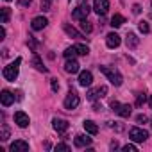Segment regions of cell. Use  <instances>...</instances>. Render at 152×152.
Returning a JSON list of instances; mask_svg holds the SVG:
<instances>
[{"label":"cell","mask_w":152,"mask_h":152,"mask_svg":"<svg viewBox=\"0 0 152 152\" xmlns=\"http://www.w3.org/2000/svg\"><path fill=\"white\" fill-rule=\"evenodd\" d=\"M100 68V72L107 77V81L111 83V84H115V86H120L122 84V73L116 70V68H111V66H99Z\"/></svg>","instance_id":"6da1fadb"},{"label":"cell","mask_w":152,"mask_h":152,"mask_svg":"<svg viewBox=\"0 0 152 152\" xmlns=\"http://www.w3.org/2000/svg\"><path fill=\"white\" fill-rule=\"evenodd\" d=\"M20 64H22V57H16L11 64H7L2 70V75H4L6 81H15L18 77V68H20Z\"/></svg>","instance_id":"7a4b0ae2"},{"label":"cell","mask_w":152,"mask_h":152,"mask_svg":"<svg viewBox=\"0 0 152 152\" xmlns=\"http://www.w3.org/2000/svg\"><path fill=\"white\" fill-rule=\"evenodd\" d=\"M111 109L122 118H129L131 113H132V107L129 104H120V102H111Z\"/></svg>","instance_id":"3957f363"},{"label":"cell","mask_w":152,"mask_h":152,"mask_svg":"<svg viewBox=\"0 0 152 152\" xmlns=\"http://www.w3.org/2000/svg\"><path fill=\"white\" fill-rule=\"evenodd\" d=\"M79 102H81V99H79V95H77V91H73V90H70L63 104H64V109H68V111H72V109H75V107H77V106H79Z\"/></svg>","instance_id":"277c9868"},{"label":"cell","mask_w":152,"mask_h":152,"mask_svg":"<svg viewBox=\"0 0 152 152\" xmlns=\"http://www.w3.org/2000/svg\"><path fill=\"white\" fill-rule=\"evenodd\" d=\"M129 138H131L132 141H136V143H141V141H145V140L148 138V132H147L145 129L132 127V129L129 131Z\"/></svg>","instance_id":"5b68a950"},{"label":"cell","mask_w":152,"mask_h":152,"mask_svg":"<svg viewBox=\"0 0 152 152\" xmlns=\"http://www.w3.org/2000/svg\"><path fill=\"white\" fill-rule=\"evenodd\" d=\"M88 15H90V6L88 4H81V6H77L73 9V13H72V16L75 18V20H86L88 18Z\"/></svg>","instance_id":"8992f818"},{"label":"cell","mask_w":152,"mask_h":152,"mask_svg":"<svg viewBox=\"0 0 152 152\" xmlns=\"http://www.w3.org/2000/svg\"><path fill=\"white\" fill-rule=\"evenodd\" d=\"M109 9V0H95L93 2V11L99 15V16H104Z\"/></svg>","instance_id":"52a82bcc"},{"label":"cell","mask_w":152,"mask_h":152,"mask_svg":"<svg viewBox=\"0 0 152 152\" xmlns=\"http://www.w3.org/2000/svg\"><path fill=\"white\" fill-rule=\"evenodd\" d=\"M15 124L23 129V127H27V125L31 124V120H29V116H27L23 111H16V113H15Z\"/></svg>","instance_id":"ba28073f"},{"label":"cell","mask_w":152,"mask_h":152,"mask_svg":"<svg viewBox=\"0 0 152 152\" xmlns=\"http://www.w3.org/2000/svg\"><path fill=\"white\" fill-rule=\"evenodd\" d=\"M120 43H122V39H120V36H118L116 32H109V34L106 36V45H107L109 48H116Z\"/></svg>","instance_id":"9c48e42d"},{"label":"cell","mask_w":152,"mask_h":152,"mask_svg":"<svg viewBox=\"0 0 152 152\" xmlns=\"http://www.w3.org/2000/svg\"><path fill=\"white\" fill-rule=\"evenodd\" d=\"M52 125H54V129H56L59 134H64V132L68 131V122L63 120V118H54V120H52Z\"/></svg>","instance_id":"30bf717a"},{"label":"cell","mask_w":152,"mask_h":152,"mask_svg":"<svg viewBox=\"0 0 152 152\" xmlns=\"http://www.w3.org/2000/svg\"><path fill=\"white\" fill-rule=\"evenodd\" d=\"M93 83V75H91V72H88V70H84V72H81L79 73V84L81 86H90Z\"/></svg>","instance_id":"8fae6325"},{"label":"cell","mask_w":152,"mask_h":152,"mask_svg":"<svg viewBox=\"0 0 152 152\" xmlns=\"http://www.w3.org/2000/svg\"><path fill=\"white\" fill-rule=\"evenodd\" d=\"M106 93H107V88H106V86H100V88L90 90V91H88V99H90V100H97V99L104 97Z\"/></svg>","instance_id":"7c38bea8"},{"label":"cell","mask_w":152,"mask_h":152,"mask_svg":"<svg viewBox=\"0 0 152 152\" xmlns=\"http://www.w3.org/2000/svg\"><path fill=\"white\" fill-rule=\"evenodd\" d=\"M47 23H48V20H47L45 16H36V18L32 20L31 27H32V31H41V29L47 27Z\"/></svg>","instance_id":"4fadbf2b"},{"label":"cell","mask_w":152,"mask_h":152,"mask_svg":"<svg viewBox=\"0 0 152 152\" xmlns=\"http://www.w3.org/2000/svg\"><path fill=\"white\" fill-rule=\"evenodd\" d=\"M0 102H2V106H6V107H9L13 102H15V95L11 93V91H7V90H4L2 93H0Z\"/></svg>","instance_id":"5bb4252c"},{"label":"cell","mask_w":152,"mask_h":152,"mask_svg":"<svg viewBox=\"0 0 152 152\" xmlns=\"http://www.w3.org/2000/svg\"><path fill=\"white\" fill-rule=\"evenodd\" d=\"M9 150H11V152H16V150L25 152V150H29V143H27V141H22V140L13 141V143H11V147H9Z\"/></svg>","instance_id":"9a60e30c"},{"label":"cell","mask_w":152,"mask_h":152,"mask_svg":"<svg viewBox=\"0 0 152 152\" xmlns=\"http://www.w3.org/2000/svg\"><path fill=\"white\" fill-rule=\"evenodd\" d=\"M63 29H64V32H66V34H70V36H73V38H77V39H83V38H84V34H83V32H79L77 29H73L70 23H63Z\"/></svg>","instance_id":"2e32d148"},{"label":"cell","mask_w":152,"mask_h":152,"mask_svg":"<svg viewBox=\"0 0 152 152\" xmlns=\"http://www.w3.org/2000/svg\"><path fill=\"white\" fill-rule=\"evenodd\" d=\"M64 70H66L68 73H77V72H79V63L75 61V59H66Z\"/></svg>","instance_id":"e0dca14e"},{"label":"cell","mask_w":152,"mask_h":152,"mask_svg":"<svg viewBox=\"0 0 152 152\" xmlns=\"http://www.w3.org/2000/svg\"><path fill=\"white\" fill-rule=\"evenodd\" d=\"M73 143H75V147H88L91 143V138H88L84 134H77L75 140H73Z\"/></svg>","instance_id":"ac0fdd59"},{"label":"cell","mask_w":152,"mask_h":152,"mask_svg":"<svg viewBox=\"0 0 152 152\" xmlns=\"http://www.w3.org/2000/svg\"><path fill=\"white\" fill-rule=\"evenodd\" d=\"M125 43H127V48H136V47L140 45V38H138L134 32H129V34H127Z\"/></svg>","instance_id":"d6986e66"},{"label":"cell","mask_w":152,"mask_h":152,"mask_svg":"<svg viewBox=\"0 0 152 152\" xmlns=\"http://www.w3.org/2000/svg\"><path fill=\"white\" fill-rule=\"evenodd\" d=\"M32 64H34V68H36L38 72H43V73L47 72V66L43 64V61L39 59V56H38V54H34V56H32Z\"/></svg>","instance_id":"ffe728a7"},{"label":"cell","mask_w":152,"mask_h":152,"mask_svg":"<svg viewBox=\"0 0 152 152\" xmlns=\"http://www.w3.org/2000/svg\"><path fill=\"white\" fill-rule=\"evenodd\" d=\"M84 129H86V132H90V134H97L99 132V127H97V124L95 122H91V120H84Z\"/></svg>","instance_id":"44dd1931"},{"label":"cell","mask_w":152,"mask_h":152,"mask_svg":"<svg viewBox=\"0 0 152 152\" xmlns=\"http://www.w3.org/2000/svg\"><path fill=\"white\" fill-rule=\"evenodd\" d=\"M63 54H64V57H66V59H75V56H79L77 47H75V45H73V47H68Z\"/></svg>","instance_id":"7402d4cb"},{"label":"cell","mask_w":152,"mask_h":152,"mask_svg":"<svg viewBox=\"0 0 152 152\" xmlns=\"http://www.w3.org/2000/svg\"><path fill=\"white\" fill-rule=\"evenodd\" d=\"M124 23H125V18H124L122 15H115V16L111 18V25H113V27H122Z\"/></svg>","instance_id":"603a6c76"},{"label":"cell","mask_w":152,"mask_h":152,"mask_svg":"<svg viewBox=\"0 0 152 152\" xmlns=\"http://www.w3.org/2000/svg\"><path fill=\"white\" fill-rule=\"evenodd\" d=\"M138 29H140V32H143V34H148V32H150V25H148V22H145V20H141V22L138 23Z\"/></svg>","instance_id":"cb8c5ba5"},{"label":"cell","mask_w":152,"mask_h":152,"mask_svg":"<svg viewBox=\"0 0 152 152\" xmlns=\"http://www.w3.org/2000/svg\"><path fill=\"white\" fill-rule=\"evenodd\" d=\"M81 29H83V32H86V34H90V32L93 31V27L90 25L88 18H86V20H81Z\"/></svg>","instance_id":"d4e9b609"},{"label":"cell","mask_w":152,"mask_h":152,"mask_svg":"<svg viewBox=\"0 0 152 152\" xmlns=\"http://www.w3.org/2000/svg\"><path fill=\"white\" fill-rule=\"evenodd\" d=\"M11 16V9L9 7H2V23H7Z\"/></svg>","instance_id":"484cf974"},{"label":"cell","mask_w":152,"mask_h":152,"mask_svg":"<svg viewBox=\"0 0 152 152\" xmlns=\"http://www.w3.org/2000/svg\"><path fill=\"white\" fill-rule=\"evenodd\" d=\"M75 47H77L79 56H88V54H90V48H88L86 45H75Z\"/></svg>","instance_id":"4316f807"},{"label":"cell","mask_w":152,"mask_h":152,"mask_svg":"<svg viewBox=\"0 0 152 152\" xmlns=\"http://www.w3.org/2000/svg\"><path fill=\"white\" fill-rule=\"evenodd\" d=\"M0 140H2V141L9 140V129H7L6 125H2V132H0Z\"/></svg>","instance_id":"83f0119b"},{"label":"cell","mask_w":152,"mask_h":152,"mask_svg":"<svg viewBox=\"0 0 152 152\" xmlns=\"http://www.w3.org/2000/svg\"><path fill=\"white\" fill-rule=\"evenodd\" d=\"M122 150H124V152H136L138 148H136V145H132V143H127V145H124V147H122Z\"/></svg>","instance_id":"f1b7e54d"},{"label":"cell","mask_w":152,"mask_h":152,"mask_svg":"<svg viewBox=\"0 0 152 152\" xmlns=\"http://www.w3.org/2000/svg\"><path fill=\"white\" fill-rule=\"evenodd\" d=\"M147 100V97H145V93H138V97H136V106H143V102Z\"/></svg>","instance_id":"f546056e"},{"label":"cell","mask_w":152,"mask_h":152,"mask_svg":"<svg viewBox=\"0 0 152 152\" xmlns=\"http://www.w3.org/2000/svg\"><path fill=\"white\" fill-rule=\"evenodd\" d=\"M50 4H52V0H41V9L43 11H50Z\"/></svg>","instance_id":"4dcf8cb0"},{"label":"cell","mask_w":152,"mask_h":152,"mask_svg":"<svg viewBox=\"0 0 152 152\" xmlns=\"http://www.w3.org/2000/svg\"><path fill=\"white\" fill-rule=\"evenodd\" d=\"M50 86H52V91H57V90H59V83H57V79H52V81H50Z\"/></svg>","instance_id":"1f68e13d"},{"label":"cell","mask_w":152,"mask_h":152,"mask_svg":"<svg viewBox=\"0 0 152 152\" xmlns=\"http://www.w3.org/2000/svg\"><path fill=\"white\" fill-rule=\"evenodd\" d=\"M56 150H70V147L66 143H57L56 145Z\"/></svg>","instance_id":"d6a6232c"},{"label":"cell","mask_w":152,"mask_h":152,"mask_svg":"<svg viewBox=\"0 0 152 152\" xmlns=\"http://www.w3.org/2000/svg\"><path fill=\"white\" fill-rule=\"evenodd\" d=\"M31 2H32V0H18V6H22V7H29Z\"/></svg>","instance_id":"836d02e7"},{"label":"cell","mask_w":152,"mask_h":152,"mask_svg":"<svg viewBox=\"0 0 152 152\" xmlns=\"http://www.w3.org/2000/svg\"><path fill=\"white\" fill-rule=\"evenodd\" d=\"M136 122H138V124H141V122L145 124V122H147V116H145V115H138V118H136Z\"/></svg>","instance_id":"e575fe53"},{"label":"cell","mask_w":152,"mask_h":152,"mask_svg":"<svg viewBox=\"0 0 152 152\" xmlns=\"http://www.w3.org/2000/svg\"><path fill=\"white\" fill-rule=\"evenodd\" d=\"M4 38H6V29L0 27V39H4Z\"/></svg>","instance_id":"d590c367"},{"label":"cell","mask_w":152,"mask_h":152,"mask_svg":"<svg viewBox=\"0 0 152 152\" xmlns=\"http://www.w3.org/2000/svg\"><path fill=\"white\" fill-rule=\"evenodd\" d=\"M132 11H134V13H136V15H138V13H140V11H141V7H140V6H138V4H136V6H134V7H132Z\"/></svg>","instance_id":"8d00e7d4"},{"label":"cell","mask_w":152,"mask_h":152,"mask_svg":"<svg viewBox=\"0 0 152 152\" xmlns=\"http://www.w3.org/2000/svg\"><path fill=\"white\" fill-rule=\"evenodd\" d=\"M148 102H150V107H152V97H150V99H148Z\"/></svg>","instance_id":"74e56055"},{"label":"cell","mask_w":152,"mask_h":152,"mask_svg":"<svg viewBox=\"0 0 152 152\" xmlns=\"http://www.w3.org/2000/svg\"><path fill=\"white\" fill-rule=\"evenodd\" d=\"M6 2H11V0H6Z\"/></svg>","instance_id":"f35d334b"},{"label":"cell","mask_w":152,"mask_h":152,"mask_svg":"<svg viewBox=\"0 0 152 152\" xmlns=\"http://www.w3.org/2000/svg\"><path fill=\"white\" fill-rule=\"evenodd\" d=\"M120 2H124V0H120Z\"/></svg>","instance_id":"ab89813d"},{"label":"cell","mask_w":152,"mask_h":152,"mask_svg":"<svg viewBox=\"0 0 152 152\" xmlns=\"http://www.w3.org/2000/svg\"><path fill=\"white\" fill-rule=\"evenodd\" d=\"M150 124H152V120H150Z\"/></svg>","instance_id":"60d3db41"}]
</instances>
